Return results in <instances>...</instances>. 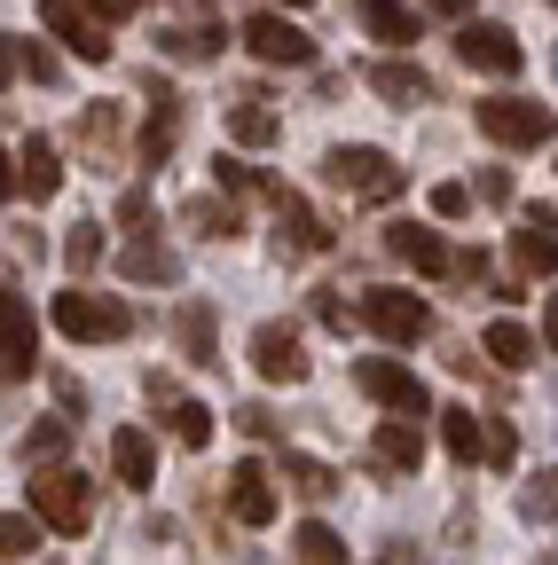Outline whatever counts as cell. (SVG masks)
Masks as SVG:
<instances>
[{"label":"cell","mask_w":558,"mask_h":565,"mask_svg":"<svg viewBox=\"0 0 558 565\" xmlns=\"http://www.w3.org/2000/svg\"><path fill=\"white\" fill-rule=\"evenodd\" d=\"M323 181L346 189L355 204H393V196L409 189V173H401L386 150H362V141H355V150H330V158H323Z\"/></svg>","instance_id":"6da1fadb"},{"label":"cell","mask_w":558,"mask_h":565,"mask_svg":"<svg viewBox=\"0 0 558 565\" xmlns=\"http://www.w3.org/2000/svg\"><path fill=\"white\" fill-rule=\"evenodd\" d=\"M24 494L48 534H87V519H95V479H80V471H40V479H24Z\"/></svg>","instance_id":"7a4b0ae2"},{"label":"cell","mask_w":558,"mask_h":565,"mask_svg":"<svg viewBox=\"0 0 558 565\" xmlns=\"http://www.w3.org/2000/svg\"><path fill=\"white\" fill-rule=\"evenodd\" d=\"M472 118H480L487 141H504V150H543V141H558V118L527 95H487V103H472Z\"/></svg>","instance_id":"3957f363"},{"label":"cell","mask_w":558,"mask_h":565,"mask_svg":"<svg viewBox=\"0 0 558 565\" xmlns=\"http://www.w3.org/2000/svg\"><path fill=\"white\" fill-rule=\"evenodd\" d=\"M55 330L72 338V345H118L134 330V315L103 291H55Z\"/></svg>","instance_id":"277c9868"},{"label":"cell","mask_w":558,"mask_h":565,"mask_svg":"<svg viewBox=\"0 0 558 565\" xmlns=\"http://www.w3.org/2000/svg\"><path fill=\"white\" fill-rule=\"evenodd\" d=\"M260 63H275V71H307L315 63V40L292 24V9H260V17H244V32H236Z\"/></svg>","instance_id":"5b68a950"},{"label":"cell","mask_w":558,"mask_h":565,"mask_svg":"<svg viewBox=\"0 0 558 565\" xmlns=\"http://www.w3.org/2000/svg\"><path fill=\"white\" fill-rule=\"evenodd\" d=\"M362 322L386 338V345H417L433 330V307L417 291H393V282H378V291H362Z\"/></svg>","instance_id":"8992f818"},{"label":"cell","mask_w":558,"mask_h":565,"mask_svg":"<svg viewBox=\"0 0 558 565\" xmlns=\"http://www.w3.org/2000/svg\"><path fill=\"white\" fill-rule=\"evenodd\" d=\"M456 55H464L472 71H487V79H519V63H527V47H519L512 24H480V17L456 24Z\"/></svg>","instance_id":"52a82bcc"},{"label":"cell","mask_w":558,"mask_h":565,"mask_svg":"<svg viewBox=\"0 0 558 565\" xmlns=\"http://www.w3.org/2000/svg\"><path fill=\"white\" fill-rule=\"evenodd\" d=\"M40 370V322H32V299L0 282V377H32Z\"/></svg>","instance_id":"ba28073f"},{"label":"cell","mask_w":558,"mask_h":565,"mask_svg":"<svg viewBox=\"0 0 558 565\" xmlns=\"http://www.w3.org/2000/svg\"><path fill=\"white\" fill-rule=\"evenodd\" d=\"M267 196H275V244H284L292 259H315V252H330V228H323V212H315L307 196H292L284 181H275Z\"/></svg>","instance_id":"9c48e42d"},{"label":"cell","mask_w":558,"mask_h":565,"mask_svg":"<svg viewBox=\"0 0 558 565\" xmlns=\"http://www.w3.org/2000/svg\"><path fill=\"white\" fill-rule=\"evenodd\" d=\"M40 24L72 47L80 63H110V40H103V17L95 9H80V0H40Z\"/></svg>","instance_id":"30bf717a"},{"label":"cell","mask_w":558,"mask_h":565,"mask_svg":"<svg viewBox=\"0 0 558 565\" xmlns=\"http://www.w3.org/2000/svg\"><path fill=\"white\" fill-rule=\"evenodd\" d=\"M355 385L378 401V408H393V416H425V385H417L401 362H386V353H370V362H355Z\"/></svg>","instance_id":"8fae6325"},{"label":"cell","mask_w":558,"mask_h":565,"mask_svg":"<svg viewBox=\"0 0 558 565\" xmlns=\"http://www.w3.org/2000/svg\"><path fill=\"white\" fill-rule=\"evenodd\" d=\"M252 370H260L267 385H299V377H307L299 330H284V322H260V330H252Z\"/></svg>","instance_id":"7c38bea8"},{"label":"cell","mask_w":558,"mask_h":565,"mask_svg":"<svg viewBox=\"0 0 558 565\" xmlns=\"http://www.w3.org/2000/svg\"><path fill=\"white\" fill-rule=\"evenodd\" d=\"M229 519H236V526H267V519H275V479H267V463L244 456V463L229 471Z\"/></svg>","instance_id":"4fadbf2b"},{"label":"cell","mask_w":558,"mask_h":565,"mask_svg":"<svg viewBox=\"0 0 558 565\" xmlns=\"http://www.w3.org/2000/svg\"><path fill=\"white\" fill-rule=\"evenodd\" d=\"M110 471H118V487H134V494L158 487V448H150L143 424H118V433H110Z\"/></svg>","instance_id":"5bb4252c"},{"label":"cell","mask_w":558,"mask_h":565,"mask_svg":"<svg viewBox=\"0 0 558 565\" xmlns=\"http://www.w3.org/2000/svg\"><path fill=\"white\" fill-rule=\"evenodd\" d=\"M386 252L409 259L417 275H449V267H456V252L441 244V228H417V221H393V228H386Z\"/></svg>","instance_id":"9a60e30c"},{"label":"cell","mask_w":558,"mask_h":565,"mask_svg":"<svg viewBox=\"0 0 558 565\" xmlns=\"http://www.w3.org/2000/svg\"><path fill=\"white\" fill-rule=\"evenodd\" d=\"M512 259H519V275H558V221L543 204L512 228Z\"/></svg>","instance_id":"2e32d148"},{"label":"cell","mask_w":558,"mask_h":565,"mask_svg":"<svg viewBox=\"0 0 558 565\" xmlns=\"http://www.w3.org/2000/svg\"><path fill=\"white\" fill-rule=\"evenodd\" d=\"M355 24L378 47H417V9H409V0H355Z\"/></svg>","instance_id":"e0dca14e"},{"label":"cell","mask_w":558,"mask_h":565,"mask_svg":"<svg viewBox=\"0 0 558 565\" xmlns=\"http://www.w3.org/2000/svg\"><path fill=\"white\" fill-rule=\"evenodd\" d=\"M173 134H181V95H173V87H150V118H143V166H166V158H173Z\"/></svg>","instance_id":"ac0fdd59"},{"label":"cell","mask_w":558,"mask_h":565,"mask_svg":"<svg viewBox=\"0 0 558 565\" xmlns=\"http://www.w3.org/2000/svg\"><path fill=\"white\" fill-rule=\"evenodd\" d=\"M480 353H487L496 370H527L535 353H543V338H535L527 322H487V330H480Z\"/></svg>","instance_id":"d6986e66"},{"label":"cell","mask_w":558,"mask_h":565,"mask_svg":"<svg viewBox=\"0 0 558 565\" xmlns=\"http://www.w3.org/2000/svg\"><path fill=\"white\" fill-rule=\"evenodd\" d=\"M17 189H32V204H48L63 189V158H55V141H24V158H17Z\"/></svg>","instance_id":"ffe728a7"},{"label":"cell","mask_w":558,"mask_h":565,"mask_svg":"<svg viewBox=\"0 0 558 565\" xmlns=\"http://www.w3.org/2000/svg\"><path fill=\"white\" fill-rule=\"evenodd\" d=\"M370 456H378L386 471H417V456H425V440H417V416H386L378 440H370Z\"/></svg>","instance_id":"44dd1931"},{"label":"cell","mask_w":558,"mask_h":565,"mask_svg":"<svg viewBox=\"0 0 558 565\" xmlns=\"http://www.w3.org/2000/svg\"><path fill=\"white\" fill-rule=\"evenodd\" d=\"M441 448H449L456 463H487V416H472V408H441Z\"/></svg>","instance_id":"7402d4cb"},{"label":"cell","mask_w":558,"mask_h":565,"mask_svg":"<svg viewBox=\"0 0 558 565\" xmlns=\"http://www.w3.org/2000/svg\"><path fill=\"white\" fill-rule=\"evenodd\" d=\"M275 134H284V118H275L260 95H244V103L229 110V141H236V150H267Z\"/></svg>","instance_id":"603a6c76"},{"label":"cell","mask_w":558,"mask_h":565,"mask_svg":"<svg viewBox=\"0 0 558 565\" xmlns=\"http://www.w3.org/2000/svg\"><path fill=\"white\" fill-rule=\"evenodd\" d=\"M370 87L386 95V103H433V79H425V71H417V63H370Z\"/></svg>","instance_id":"cb8c5ba5"},{"label":"cell","mask_w":558,"mask_h":565,"mask_svg":"<svg viewBox=\"0 0 558 565\" xmlns=\"http://www.w3.org/2000/svg\"><path fill=\"white\" fill-rule=\"evenodd\" d=\"M284 479H292V494H307V503H330V494L346 487L323 456H299V448H284Z\"/></svg>","instance_id":"d4e9b609"},{"label":"cell","mask_w":558,"mask_h":565,"mask_svg":"<svg viewBox=\"0 0 558 565\" xmlns=\"http://www.w3.org/2000/svg\"><path fill=\"white\" fill-rule=\"evenodd\" d=\"M118 267H126V282H181V259H173V252H166L158 236L126 244V259H118Z\"/></svg>","instance_id":"484cf974"},{"label":"cell","mask_w":558,"mask_h":565,"mask_svg":"<svg viewBox=\"0 0 558 565\" xmlns=\"http://www.w3.org/2000/svg\"><path fill=\"white\" fill-rule=\"evenodd\" d=\"M181 345H189V362H197V370H213V362H221V345H213V307H204V299L181 307Z\"/></svg>","instance_id":"4316f807"},{"label":"cell","mask_w":558,"mask_h":565,"mask_svg":"<svg viewBox=\"0 0 558 565\" xmlns=\"http://www.w3.org/2000/svg\"><path fill=\"white\" fill-rule=\"evenodd\" d=\"M158 40H166V55L204 63V55H221V47H229V24H181V32H158Z\"/></svg>","instance_id":"83f0119b"},{"label":"cell","mask_w":558,"mask_h":565,"mask_svg":"<svg viewBox=\"0 0 558 565\" xmlns=\"http://www.w3.org/2000/svg\"><path fill=\"white\" fill-rule=\"evenodd\" d=\"M166 433L181 440V448H204V440H213V408H204V401H166Z\"/></svg>","instance_id":"f1b7e54d"},{"label":"cell","mask_w":558,"mask_h":565,"mask_svg":"<svg viewBox=\"0 0 558 565\" xmlns=\"http://www.w3.org/2000/svg\"><path fill=\"white\" fill-rule=\"evenodd\" d=\"M292 557H299V565H355V557H346V542H338L323 519H307V526L292 534Z\"/></svg>","instance_id":"f546056e"},{"label":"cell","mask_w":558,"mask_h":565,"mask_svg":"<svg viewBox=\"0 0 558 565\" xmlns=\"http://www.w3.org/2000/svg\"><path fill=\"white\" fill-rule=\"evenodd\" d=\"M189 228H197V236H221V244H229V236H244V212H236L229 196H197V204H189Z\"/></svg>","instance_id":"4dcf8cb0"},{"label":"cell","mask_w":558,"mask_h":565,"mask_svg":"<svg viewBox=\"0 0 558 565\" xmlns=\"http://www.w3.org/2000/svg\"><path fill=\"white\" fill-rule=\"evenodd\" d=\"M40 550V519L32 511H0V565H17Z\"/></svg>","instance_id":"1f68e13d"},{"label":"cell","mask_w":558,"mask_h":565,"mask_svg":"<svg viewBox=\"0 0 558 565\" xmlns=\"http://www.w3.org/2000/svg\"><path fill=\"white\" fill-rule=\"evenodd\" d=\"M63 448H72V416H48V424L24 433V463H55Z\"/></svg>","instance_id":"d6a6232c"},{"label":"cell","mask_w":558,"mask_h":565,"mask_svg":"<svg viewBox=\"0 0 558 565\" xmlns=\"http://www.w3.org/2000/svg\"><path fill=\"white\" fill-rule=\"evenodd\" d=\"M519 511H527V519H558V471H535V479L519 487Z\"/></svg>","instance_id":"836d02e7"},{"label":"cell","mask_w":558,"mask_h":565,"mask_svg":"<svg viewBox=\"0 0 558 565\" xmlns=\"http://www.w3.org/2000/svg\"><path fill=\"white\" fill-rule=\"evenodd\" d=\"M103 259V228L87 221V228H72V236H63V267H72V275H87Z\"/></svg>","instance_id":"e575fe53"},{"label":"cell","mask_w":558,"mask_h":565,"mask_svg":"<svg viewBox=\"0 0 558 565\" xmlns=\"http://www.w3.org/2000/svg\"><path fill=\"white\" fill-rule=\"evenodd\" d=\"M17 71H24V79H40V87H55V55H48L40 40H17Z\"/></svg>","instance_id":"d590c367"},{"label":"cell","mask_w":558,"mask_h":565,"mask_svg":"<svg viewBox=\"0 0 558 565\" xmlns=\"http://www.w3.org/2000/svg\"><path fill=\"white\" fill-rule=\"evenodd\" d=\"M433 212H441V221H464V212H472V189H464V181H441V189H433Z\"/></svg>","instance_id":"8d00e7d4"},{"label":"cell","mask_w":558,"mask_h":565,"mask_svg":"<svg viewBox=\"0 0 558 565\" xmlns=\"http://www.w3.org/2000/svg\"><path fill=\"white\" fill-rule=\"evenodd\" d=\"M512 456H519V433H512V424L496 416V424H487V463H496V471H504Z\"/></svg>","instance_id":"74e56055"},{"label":"cell","mask_w":558,"mask_h":565,"mask_svg":"<svg viewBox=\"0 0 558 565\" xmlns=\"http://www.w3.org/2000/svg\"><path fill=\"white\" fill-rule=\"evenodd\" d=\"M480 196H487V204H512V173L487 166V173H480Z\"/></svg>","instance_id":"f35d334b"},{"label":"cell","mask_w":558,"mask_h":565,"mask_svg":"<svg viewBox=\"0 0 558 565\" xmlns=\"http://www.w3.org/2000/svg\"><path fill=\"white\" fill-rule=\"evenodd\" d=\"M80 9H95V17L110 24V17H143V9H150V0H80Z\"/></svg>","instance_id":"ab89813d"},{"label":"cell","mask_w":558,"mask_h":565,"mask_svg":"<svg viewBox=\"0 0 558 565\" xmlns=\"http://www.w3.org/2000/svg\"><path fill=\"white\" fill-rule=\"evenodd\" d=\"M236 424H244V433H252V440H275V416H267L260 401H252V408H236Z\"/></svg>","instance_id":"60d3db41"},{"label":"cell","mask_w":558,"mask_h":565,"mask_svg":"<svg viewBox=\"0 0 558 565\" xmlns=\"http://www.w3.org/2000/svg\"><path fill=\"white\" fill-rule=\"evenodd\" d=\"M118 221H126V228H143V221H150V196H143V189L118 196Z\"/></svg>","instance_id":"b9f144b4"},{"label":"cell","mask_w":558,"mask_h":565,"mask_svg":"<svg viewBox=\"0 0 558 565\" xmlns=\"http://www.w3.org/2000/svg\"><path fill=\"white\" fill-rule=\"evenodd\" d=\"M378 565H425V550H417V542H386Z\"/></svg>","instance_id":"7bdbcfd3"},{"label":"cell","mask_w":558,"mask_h":565,"mask_svg":"<svg viewBox=\"0 0 558 565\" xmlns=\"http://www.w3.org/2000/svg\"><path fill=\"white\" fill-rule=\"evenodd\" d=\"M543 353H558V291L543 299Z\"/></svg>","instance_id":"ee69618b"},{"label":"cell","mask_w":558,"mask_h":565,"mask_svg":"<svg viewBox=\"0 0 558 565\" xmlns=\"http://www.w3.org/2000/svg\"><path fill=\"white\" fill-rule=\"evenodd\" d=\"M9 196H17V158L0 150V204H9Z\"/></svg>","instance_id":"f6af8a7d"},{"label":"cell","mask_w":558,"mask_h":565,"mask_svg":"<svg viewBox=\"0 0 558 565\" xmlns=\"http://www.w3.org/2000/svg\"><path fill=\"white\" fill-rule=\"evenodd\" d=\"M9 71H17V40H0V87H9Z\"/></svg>","instance_id":"bcb514c9"},{"label":"cell","mask_w":558,"mask_h":565,"mask_svg":"<svg viewBox=\"0 0 558 565\" xmlns=\"http://www.w3.org/2000/svg\"><path fill=\"white\" fill-rule=\"evenodd\" d=\"M433 9H441V17H464V0H433Z\"/></svg>","instance_id":"7dc6e473"},{"label":"cell","mask_w":558,"mask_h":565,"mask_svg":"<svg viewBox=\"0 0 558 565\" xmlns=\"http://www.w3.org/2000/svg\"><path fill=\"white\" fill-rule=\"evenodd\" d=\"M284 9H292V17H299V9H315V0H284Z\"/></svg>","instance_id":"c3c4849f"}]
</instances>
